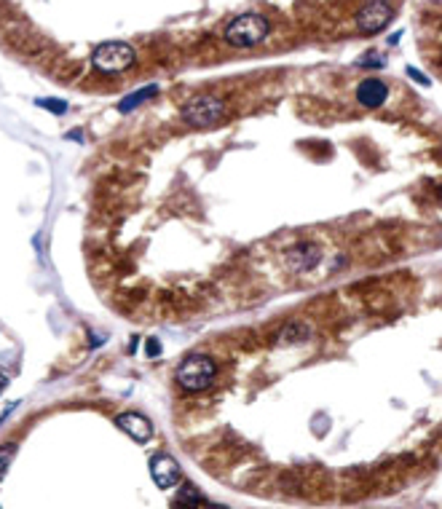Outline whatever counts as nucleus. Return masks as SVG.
<instances>
[{
	"label": "nucleus",
	"instance_id": "1",
	"mask_svg": "<svg viewBox=\"0 0 442 509\" xmlns=\"http://www.w3.org/2000/svg\"><path fill=\"white\" fill-rule=\"evenodd\" d=\"M215 375H217V365L207 354H190L188 359L180 362V368L175 373L177 383L185 392H204V389H210L212 383H215Z\"/></svg>",
	"mask_w": 442,
	"mask_h": 509
},
{
	"label": "nucleus",
	"instance_id": "2",
	"mask_svg": "<svg viewBox=\"0 0 442 509\" xmlns=\"http://www.w3.org/2000/svg\"><path fill=\"white\" fill-rule=\"evenodd\" d=\"M268 30H271V24H268L266 16H260V14H242V16H236L228 24L225 41L236 48H249L263 43L268 38Z\"/></svg>",
	"mask_w": 442,
	"mask_h": 509
},
{
	"label": "nucleus",
	"instance_id": "3",
	"mask_svg": "<svg viewBox=\"0 0 442 509\" xmlns=\"http://www.w3.org/2000/svg\"><path fill=\"white\" fill-rule=\"evenodd\" d=\"M134 48L124 43V41H107V43H99V46L94 48L92 54V65L99 73H105V75H116V73H124L134 65Z\"/></svg>",
	"mask_w": 442,
	"mask_h": 509
},
{
	"label": "nucleus",
	"instance_id": "4",
	"mask_svg": "<svg viewBox=\"0 0 442 509\" xmlns=\"http://www.w3.org/2000/svg\"><path fill=\"white\" fill-rule=\"evenodd\" d=\"M222 110H225V105H222V100H217V97H210V94L193 97L188 105H183V121L196 129L215 127L222 118Z\"/></svg>",
	"mask_w": 442,
	"mask_h": 509
},
{
	"label": "nucleus",
	"instance_id": "5",
	"mask_svg": "<svg viewBox=\"0 0 442 509\" xmlns=\"http://www.w3.org/2000/svg\"><path fill=\"white\" fill-rule=\"evenodd\" d=\"M392 16H394V9L386 3V0H370V3H365L357 14V30L362 35H375L381 33L386 24L392 22Z\"/></svg>",
	"mask_w": 442,
	"mask_h": 509
},
{
	"label": "nucleus",
	"instance_id": "6",
	"mask_svg": "<svg viewBox=\"0 0 442 509\" xmlns=\"http://www.w3.org/2000/svg\"><path fill=\"white\" fill-rule=\"evenodd\" d=\"M151 477L156 488H161V491H169V488H175L180 483V477H183V469H180V464H177L175 456H169V453H156L151 459Z\"/></svg>",
	"mask_w": 442,
	"mask_h": 509
},
{
	"label": "nucleus",
	"instance_id": "7",
	"mask_svg": "<svg viewBox=\"0 0 442 509\" xmlns=\"http://www.w3.org/2000/svg\"><path fill=\"white\" fill-rule=\"evenodd\" d=\"M116 427L129 434L134 442H148L153 437V424L151 418H145L142 413H121L116 418Z\"/></svg>",
	"mask_w": 442,
	"mask_h": 509
},
{
	"label": "nucleus",
	"instance_id": "8",
	"mask_svg": "<svg viewBox=\"0 0 442 509\" xmlns=\"http://www.w3.org/2000/svg\"><path fill=\"white\" fill-rule=\"evenodd\" d=\"M386 97H389V89H386L384 81H378V78H365V81L357 86V100L360 105L365 107H381L386 102Z\"/></svg>",
	"mask_w": 442,
	"mask_h": 509
},
{
	"label": "nucleus",
	"instance_id": "9",
	"mask_svg": "<svg viewBox=\"0 0 442 509\" xmlns=\"http://www.w3.org/2000/svg\"><path fill=\"white\" fill-rule=\"evenodd\" d=\"M319 257H322V252H319V247L316 244H298L295 250H292L290 254H287V260H290V268L292 271H298V274H306V271H311V268L319 263Z\"/></svg>",
	"mask_w": 442,
	"mask_h": 509
},
{
	"label": "nucleus",
	"instance_id": "10",
	"mask_svg": "<svg viewBox=\"0 0 442 509\" xmlns=\"http://www.w3.org/2000/svg\"><path fill=\"white\" fill-rule=\"evenodd\" d=\"M156 94H158V86H156V83H151V86H145V89H140V92H134V94H129V97H124V100L118 102V110H121V113H131L137 105L145 102V100H153Z\"/></svg>",
	"mask_w": 442,
	"mask_h": 509
},
{
	"label": "nucleus",
	"instance_id": "11",
	"mask_svg": "<svg viewBox=\"0 0 442 509\" xmlns=\"http://www.w3.org/2000/svg\"><path fill=\"white\" fill-rule=\"evenodd\" d=\"M175 507H207V498L201 496V491L196 486L185 483V486L180 488V493H177Z\"/></svg>",
	"mask_w": 442,
	"mask_h": 509
},
{
	"label": "nucleus",
	"instance_id": "12",
	"mask_svg": "<svg viewBox=\"0 0 442 509\" xmlns=\"http://www.w3.org/2000/svg\"><path fill=\"white\" fill-rule=\"evenodd\" d=\"M36 105L38 107H46L48 113H54V116H65L68 107H70L65 100H54V97H41V100H36Z\"/></svg>",
	"mask_w": 442,
	"mask_h": 509
},
{
	"label": "nucleus",
	"instance_id": "13",
	"mask_svg": "<svg viewBox=\"0 0 442 509\" xmlns=\"http://www.w3.org/2000/svg\"><path fill=\"white\" fill-rule=\"evenodd\" d=\"M14 453H16V445H3V448H0V480L9 472V466H11L14 461Z\"/></svg>",
	"mask_w": 442,
	"mask_h": 509
},
{
	"label": "nucleus",
	"instance_id": "14",
	"mask_svg": "<svg viewBox=\"0 0 442 509\" xmlns=\"http://www.w3.org/2000/svg\"><path fill=\"white\" fill-rule=\"evenodd\" d=\"M384 65H386V59H384V57H378L375 51H370V54H365V57L360 59V68H365V70L384 68Z\"/></svg>",
	"mask_w": 442,
	"mask_h": 509
},
{
	"label": "nucleus",
	"instance_id": "15",
	"mask_svg": "<svg viewBox=\"0 0 442 509\" xmlns=\"http://www.w3.org/2000/svg\"><path fill=\"white\" fill-rule=\"evenodd\" d=\"M145 351H148V357H158V354H161V346H158V341H156V338H151V341H148V348H145Z\"/></svg>",
	"mask_w": 442,
	"mask_h": 509
},
{
	"label": "nucleus",
	"instance_id": "16",
	"mask_svg": "<svg viewBox=\"0 0 442 509\" xmlns=\"http://www.w3.org/2000/svg\"><path fill=\"white\" fill-rule=\"evenodd\" d=\"M407 75H410V78H413V81H419V83H426V86H429V78H426V75H421L419 70L407 68Z\"/></svg>",
	"mask_w": 442,
	"mask_h": 509
},
{
	"label": "nucleus",
	"instance_id": "17",
	"mask_svg": "<svg viewBox=\"0 0 442 509\" xmlns=\"http://www.w3.org/2000/svg\"><path fill=\"white\" fill-rule=\"evenodd\" d=\"M14 407H16V402H14V405H9V407H6V410H3V413H0V424H3L6 418L11 416V413H14Z\"/></svg>",
	"mask_w": 442,
	"mask_h": 509
},
{
	"label": "nucleus",
	"instance_id": "18",
	"mask_svg": "<svg viewBox=\"0 0 442 509\" xmlns=\"http://www.w3.org/2000/svg\"><path fill=\"white\" fill-rule=\"evenodd\" d=\"M6 386H9V378H6V375H0V394H3V389H6Z\"/></svg>",
	"mask_w": 442,
	"mask_h": 509
}]
</instances>
